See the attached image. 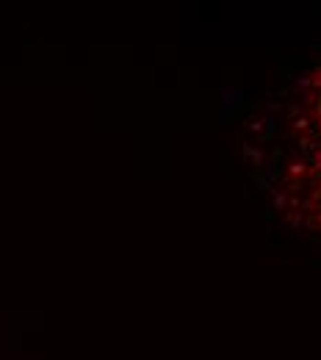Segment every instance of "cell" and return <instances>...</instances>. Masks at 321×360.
Wrapping results in <instances>:
<instances>
[{
  "mask_svg": "<svg viewBox=\"0 0 321 360\" xmlns=\"http://www.w3.org/2000/svg\"><path fill=\"white\" fill-rule=\"evenodd\" d=\"M249 130L246 150L269 205L288 224L321 233V59L299 69Z\"/></svg>",
  "mask_w": 321,
  "mask_h": 360,
  "instance_id": "obj_1",
  "label": "cell"
}]
</instances>
